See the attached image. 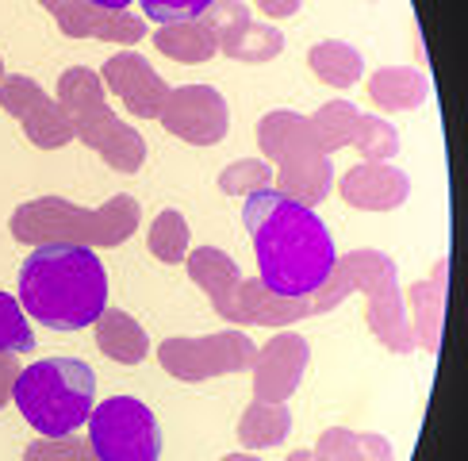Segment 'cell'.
I'll return each instance as SVG.
<instances>
[{
	"label": "cell",
	"instance_id": "cell-1",
	"mask_svg": "<svg viewBox=\"0 0 468 461\" xmlns=\"http://www.w3.org/2000/svg\"><path fill=\"white\" fill-rule=\"evenodd\" d=\"M258 254L261 284L277 296H315L335 269V239L311 208L288 200L277 188L250 192L242 208Z\"/></svg>",
	"mask_w": 468,
	"mask_h": 461
},
{
	"label": "cell",
	"instance_id": "cell-2",
	"mask_svg": "<svg viewBox=\"0 0 468 461\" xmlns=\"http://www.w3.org/2000/svg\"><path fill=\"white\" fill-rule=\"evenodd\" d=\"M19 307L54 331H81L108 307V273L92 246H35L19 269Z\"/></svg>",
	"mask_w": 468,
	"mask_h": 461
},
{
	"label": "cell",
	"instance_id": "cell-3",
	"mask_svg": "<svg viewBox=\"0 0 468 461\" xmlns=\"http://www.w3.org/2000/svg\"><path fill=\"white\" fill-rule=\"evenodd\" d=\"M143 208L131 192H115L104 208H81L62 197H38L12 211V239L27 246H120L134 235Z\"/></svg>",
	"mask_w": 468,
	"mask_h": 461
},
{
	"label": "cell",
	"instance_id": "cell-4",
	"mask_svg": "<svg viewBox=\"0 0 468 461\" xmlns=\"http://www.w3.org/2000/svg\"><path fill=\"white\" fill-rule=\"evenodd\" d=\"M349 293H365L368 296V327L373 335L388 346L392 354H411L415 350V331L407 319L403 293H399V277L396 265L380 250H349L346 258L335 262L326 284L315 293V312H330L338 307Z\"/></svg>",
	"mask_w": 468,
	"mask_h": 461
},
{
	"label": "cell",
	"instance_id": "cell-5",
	"mask_svg": "<svg viewBox=\"0 0 468 461\" xmlns=\"http://www.w3.org/2000/svg\"><path fill=\"white\" fill-rule=\"evenodd\" d=\"M12 396L38 438H62L89 423L96 408V373L81 358H47L19 370Z\"/></svg>",
	"mask_w": 468,
	"mask_h": 461
},
{
	"label": "cell",
	"instance_id": "cell-6",
	"mask_svg": "<svg viewBox=\"0 0 468 461\" xmlns=\"http://www.w3.org/2000/svg\"><path fill=\"white\" fill-rule=\"evenodd\" d=\"M89 446L101 461H158V419L134 396H112L89 412Z\"/></svg>",
	"mask_w": 468,
	"mask_h": 461
},
{
	"label": "cell",
	"instance_id": "cell-7",
	"mask_svg": "<svg viewBox=\"0 0 468 461\" xmlns=\"http://www.w3.org/2000/svg\"><path fill=\"white\" fill-rule=\"evenodd\" d=\"M258 346L246 331H219L204 338H165L158 346L162 370L177 381H207L223 373H242L253 365Z\"/></svg>",
	"mask_w": 468,
	"mask_h": 461
},
{
	"label": "cell",
	"instance_id": "cell-8",
	"mask_svg": "<svg viewBox=\"0 0 468 461\" xmlns=\"http://www.w3.org/2000/svg\"><path fill=\"white\" fill-rule=\"evenodd\" d=\"M158 120L169 134L192 143V146H216L219 139H227L230 127V108L227 96L211 85H181L169 89Z\"/></svg>",
	"mask_w": 468,
	"mask_h": 461
},
{
	"label": "cell",
	"instance_id": "cell-9",
	"mask_svg": "<svg viewBox=\"0 0 468 461\" xmlns=\"http://www.w3.org/2000/svg\"><path fill=\"white\" fill-rule=\"evenodd\" d=\"M0 108H5L12 120L24 123L27 139L38 150H58V146L73 143L69 112L58 101H50V96L24 73H5L0 77Z\"/></svg>",
	"mask_w": 468,
	"mask_h": 461
},
{
	"label": "cell",
	"instance_id": "cell-10",
	"mask_svg": "<svg viewBox=\"0 0 468 461\" xmlns=\"http://www.w3.org/2000/svg\"><path fill=\"white\" fill-rule=\"evenodd\" d=\"M204 19L216 31V47L234 62H269L284 50V35L272 24H258L242 0H216Z\"/></svg>",
	"mask_w": 468,
	"mask_h": 461
},
{
	"label": "cell",
	"instance_id": "cell-11",
	"mask_svg": "<svg viewBox=\"0 0 468 461\" xmlns=\"http://www.w3.org/2000/svg\"><path fill=\"white\" fill-rule=\"evenodd\" d=\"M311 346L303 335L284 331L277 338H269L258 354H253V400L265 403H288V396L300 389L303 370H307Z\"/></svg>",
	"mask_w": 468,
	"mask_h": 461
},
{
	"label": "cell",
	"instance_id": "cell-12",
	"mask_svg": "<svg viewBox=\"0 0 468 461\" xmlns=\"http://www.w3.org/2000/svg\"><path fill=\"white\" fill-rule=\"evenodd\" d=\"M73 134L89 150H96L115 173H134L146 162V139L134 127H127L108 104H96L81 115H73Z\"/></svg>",
	"mask_w": 468,
	"mask_h": 461
},
{
	"label": "cell",
	"instance_id": "cell-13",
	"mask_svg": "<svg viewBox=\"0 0 468 461\" xmlns=\"http://www.w3.org/2000/svg\"><path fill=\"white\" fill-rule=\"evenodd\" d=\"M101 81L120 96V101L139 115V120H158V112H162V101H165V81L158 77V70H154L143 54H134V50H120V54H112L108 62H104V73H101Z\"/></svg>",
	"mask_w": 468,
	"mask_h": 461
},
{
	"label": "cell",
	"instance_id": "cell-14",
	"mask_svg": "<svg viewBox=\"0 0 468 461\" xmlns=\"http://www.w3.org/2000/svg\"><path fill=\"white\" fill-rule=\"evenodd\" d=\"M54 19L62 35L69 38H104V43H139L146 35V19L131 16V12H112V8H96L89 0H58Z\"/></svg>",
	"mask_w": 468,
	"mask_h": 461
},
{
	"label": "cell",
	"instance_id": "cell-15",
	"mask_svg": "<svg viewBox=\"0 0 468 461\" xmlns=\"http://www.w3.org/2000/svg\"><path fill=\"white\" fill-rule=\"evenodd\" d=\"M258 143L265 150V158L277 162L281 169L311 162V158H323V146H319L315 127H311V115H300V112H269V115H261Z\"/></svg>",
	"mask_w": 468,
	"mask_h": 461
},
{
	"label": "cell",
	"instance_id": "cell-16",
	"mask_svg": "<svg viewBox=\"0 0 468 461\" xmlns=\"http://www.w3.org/2000/svg\"><path fill=\"white\" fill-rule=\"evenodd\" d=\"M342 197L361 211H392L411 197V177L388 162H361L342 177Z\"/></svg>",
	"mask_w": 468,
	"mask_h": 461
},
{
	"label": "cell",
	"instance_id": "cell-17",
	"mask_svg": "<svg viewBox=\"0 0 468 461\" xmlns=\"http://www.w3.org/2000/svg\"><path fill=\"white\" fill-rule=\"evenodd\" d=\"M185 265H188V277L207 293L211 307H216L227 323H234V296H239V284H242L239 262L219 246H197L185 258Z\"/></svg>",
	"mask_w": 468,
	"mask_h": 461
},
{
	"label": "cell",
	"instance_id": "cell-18",
	"mask_svg": "<svg viewBox=\"0 0 468 461\" xmlns=\"http://www.w3.org/2000/svg\"><path fill=\"white\" fill-rule=\"evenodd\" d=\"M311 296H277L261 284V277H242L239 296H234V323H258V327H284L311 316Z\"/></svg>",
	"mask_w": 468,
	"mask_h": 461
},
{
	"label": "cell",
	"instance_id": "cell-19",
	"mask_svg": "<svg viewBox=\"0 0 468 461\" xmlns=\"http://www.w3.org/2000/svg\"><path fill=\"white\" fill-rule=\"evenodd\" d=\"M445 281H450V262L441 258L431 277L411 284V331H415V346H422V350H431V354L441 346Z\"/></svg>",
	"mask_w": 468,
	"mask_h": 461
},
{
	"label": "cell",
	"instance_id": "cell-20",
	"mask_svg": "<svg viewBox=\"0 0 468 461\" xmlns=\"http://www.w3.org/2000/svg\"><path fill=\"white\" fill-rule=\"evenodd\" d=\"M154 47H158L165 58H173V62H185V66L207 62V58L219 54L216 31H211V24L204 16L181 19V24H162L158 35H154Z\"/></svg>",
	"mask_w": 468,
	"mask_h": 461
},
{
	"label": "cell",
	"instance_id": "cell-21",
	"mask_svg": "<svg viewBox=\"0 0 468 461\" xmlns=\"http://www.w3.org/2000/svg\"><path fill=\"white\" fill-rule=\"evenodd\" d=\"M96 346L120 365H139L150 350V338L143 331V323H134V316L120 312V307H104L96 319Z\"/></svg>",
	"mask_w": 468,
	"mask_h": 461
},
{
	"label": "cell",
	"instance_id": "cell-22",
	"mask_svg": "<svg viewBox=\"0 0 468 461\" xmlns=\"http://www.w3.org/2000/svg\"><path fill=\"white\" fill-rule=\"evenodd\" d=\"M368 96L388 112H411L431 96V81L411 66H384L368 77Z\"/></svg>",
	"mask_w": 468,
	"mask_h": 461
},
{
	"label": "cell",
	"instance_id": "cell-23",
	"mask_svg": "<svg viewBox=\"0 0 468 461\" xmlns=\"http://www.w3.org/2000/svg\"><path fill=\"white\" fill-rule=\"evenodd\" d=\"M292 431V412L288 403H265V400H253L250 408L239 419V442L246 450H269V446H281Z\"/></svg>",
	"mask_w": 468,
	"mask_h": 461
},
{
	"label": "cell",
	"instance_id": "cell-24",
	"mask_svg": "<svg viewBox=\"0 0 468 461\" xmlns=\"http://www.w3.org/2000/svg\"><path fill=\"white\" fill-rule=\"evenodd\" d=\"M330 185H335V166L323 154V158H311V162H300V166H284L277 173V192H284L288 200H296L303 208L326 200Z\"/></svg>",
	"mask_w": 468,
	"mask_h": 461
},
{
	"label": "cell",
	"instance_id": "cell-25",
	"mask_svg": "<svg viewBox=\"0 0 468 461\" xmlns=\"http://www.w3.org/2000/svg\"><path fill=\"white\" fill-rule=\"evenodd\" d=\"M307 66L319 73V81L335 85V89H349L361 77L365 62H361V50L342 43V38H326V43H315L307 50Z\"/></svg>",
	"mask_w": 468,
	"mask_h": 461
},
{
	"label": "cell",
	"instance_id": "cell-26",
	"mask_svg": "<svg viewBox=\"0 0 468 461\" xmlns=\"http://www.w3.org/2000/svg\"><path fill=\"white\" fill-rule=\"evenodd\" d=\"M146 242H150V254L165 262V265H177L188 258V223L177 208H165L154 216L150 230H146Z\"/></svg>",
	"mask_w": 468,
	"mask_h": 461
},
{
	"label": "cell",
	"instance_id": "cell-27",
	"mask_svg": "<svg viewBox=\"0 0 468 461\" xmlns=\"http://www.w3.org/2000/svg\"><path fill=\"white\" fill-rule=\"evenodd\" d=\"M58 104L69 112V120L89 112V108H96V104H108L101 73L89 70V66H69L62 77H58Z\"/></svg>",
	"mask_w": 468,
	"mask_h": 461
},
{
	"label": "cell",
	"instance_id": "cell-28",
	"mask_svg": "<svg viewBox=\"0 0 468 461\" xmlns=\"http://www.w3.org/2000/svg\"><path fill=\"white\" fill-rule=\"evenodd\" d=\"M357 115H361L357 104H349V101H330V104H323L315 115H311V127H315V134H319L323 154H335V150L354 143Z\"/></svg>",
	"mask_w": 468,
	"mask_h": 461
},
{
	"label": "cell",
	"instance_id": "cell-29",
	"mask_svg": "<svg viewBox=\"0 0 468 461\" xmlns=\"http://www.w3.org/2000/svg\"><path fill=\"white\" fill-rule=\"evenodd\" d=\"M354 146L361 150L365 162H388L399 150V131L388 120H380V115H357Z\"/></svg>",
	"mask_w": 468,
	"mask_h": 461
},
{
	"label": "cell",
	"instance_id": "cell-30",
	"mask_svg": "<svg viewBox=\"0 0 468 461\" xmlns=\"http://www.w3.org/2000/svg\"><path fill=\"white\" fill-rule=\"evenodd\" d=\"M35 331L12 293H0V354H31Z\"/></svg>",
	"mask_w": 468,
	"mask_h": 461
},
{
	"label": "cell",
	"instance_id": "cell-31",
	"mask_svg": "<svg viewBox=\"0 0 468 461\" xmlns=\"http://www.w3.org/2000/svg\"><path fill=\"white\" fill-rule=\"evenodd\" d=\"M269 185H272V169L261 158H242L219 173V188L227 197H250V192H261Z\"/></svg>",
	"mask_w": 468,
	"mask_h": 461
},
{
	"label": "cell",
	"instance_id": "cell-32",
	"mask_svg": "<svg viewBox=\"0 0 468 461\" xmlns=\"http://www.w3.org/2000/svg\"><path fill=\"white\" fill-rule=\"evenodd\" d=\"M24 461H101V457L92 454L89 438H77L73 431L62 438H35L24 450Z\"/></svg>",
	"mask_w": 468,
	"mask_h": 461
},
{
	"label": "cell",
	"instance_id": "cell-33",
	"mask_svg": "<svg viewBox=\"0 0 468 461\" xmlns=\"http://www.w3.org/2000/svg\"><path fill=\"white\" fill-rule=\"evenodd\" d=\"M315 461H361V434L346 427H330L315 442Z\"/></svg>",
	"mask_w": 468,
	"mask_h": 461
},
{
	"label": "cell",
	"instance_id": "cell-34",
	"mask_svg": "<svg viewBox=\"0 0 468 461\" xmlns=\"http://www.w3.org/2000/svg\"><path fill=\"white\" fill-rule=\"evenodd\" d=\"M216 0H143L146 19H158V24H181V19H197L204 16Z\"/></svg>",
	"mask_w": 468,
	"mask_h": 461
},
{
	"label": "cell",
	"instance_id": "cell-35",
	"mask_svg": "<svg viewBox=\"0 0 468 461\" xmlns=\"http://www.w3.org/2000/svg\"><path fill=\"white\" fill-rule=\"evenodd\" d=\"M16 377H19V354H0V408L12 400Z\"/></svg>",
	"mask_w": 468,
	"mask_h": 461
},
{
	"label": "cell",
	"instance_id": "cell-36",
	"mask_svg": "<svg viewBox=\"0 0 468 461\" xmlns=\"http://www.w3.org/2000/svg\"><path fill=\"white\" fill-rule=\"evenodd\" d=\"M361 461H396L392 442L384 434H361Z\"/></svg>",
	"mask_w": 468,
	"mask_h": 461
},
{
	"label": "cell",
	"instance_id": "cell-37",
	"mask_svg": "<svg viewBox=\"0 0 468 461\" xmlns=\"http://www.w3.org/2000/svg\"><path fill=\"white\" fill-rule=\"evenodd\" d=\"M303 5V0H258V8L272 19H284V16H296V8Z\"/></svg>",
	"mask_w": 468,
	"mask_h": 461
},
{
	"label": "cell",
	"instance_id": "cell-38",
	"mask_svg": "<svg viewBox=\"0 0 468 461\" xmlns=\"http://www.w3.org/2000/svg\"><path fill=\"white\" fill-rule=\"evenodd\" d=\"M89 5H96V8H112V12H127L134 0H89Z\"/></svg>",
	"mask_w": 468,
	"mask_h": 461
},
{
	"label": "cell",
	"instance_id": "cell-39",
	"mask_svg": "<svg viewBox=\"0 0 468 461\" xmlns=\"http://www.w3.org/2000/svg\"><path fill=\"white\" fill-rule=\"evenodd\" d=\"M223 461H261V457L258 454H227Z\"/></svg>",
	"mask_w": 468,
	"mask_h": 461
},
{
	"label": "cell",
	"instance_id": "cell-40",
	"mask_svg": "<svg viewBox=\"0 0 468 461\" xmlns=\"http://www.w3.org/2000/svg\"><path fill=\"white\" fill-rule=\"evenodd\" d=\"M288 461H315V457H311V450H296V454H288Z\"/></svg>",
	"mask_w": 468,
	"mask_h": 461
},
{
	"label": "cell",
	"instance_id": "cell-41",
	"mask_svg": "<svg viewBox=\"0 0 468 461\" xmlns=\"http://www.w3.org/2000/svg\"><path fill=\"white\" fill-rule=\"evenodd\" d=\"M38 5H43V8H50V12H54V8H58V0H38Z\"/></svg>",
	"mask_w": 468,
	"mask_h": 461
},
{
	"label": "cell",
	"instance_id": "cell-42",
	"mask_svg": "<svg viewBox=\"0 0 468 461\" xmlns=\"http://www.w3.org/2000/svg\"><path fill=\"white\" fill-rule=\"evenodd\" d=\"M0 77H5V62H0Z\"/></svg>",
	"mask_w": 468,
	"mask_h": 461
}]
</instances>
